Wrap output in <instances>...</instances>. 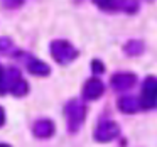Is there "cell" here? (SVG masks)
<instances>
[{
	"label": "cell",
	"instance_id": "obj_1",
	"mask_svg": "<svg viewBox=\"0 0 157 147\" xmlns=\"http://www.w3.org/2000/svg\"><path fill=\"white\" fill-rule=\"evenodd\" d=\"M49 51H51L52 59L61 66H66V64H69V63H73L79 54L78 49H76L69 41H66V39H54V41H51Z\"/></svg>",
	"mask_w": 157,
	"mask_h": 147
},
{
	"label": "cell",
	"instance_id": "obj_2",
	"mask_svg": "<svg viewBox=\"0 0 157 147\" xmlns=\"http://www.w3.org/2000/svg\"><path fill=\"white\" fill-rule=\"evenodd\" d=\"M64 115H66V122H68V130L71 133H76L85 122L86 105L78 98L69 100L64 106Z\"/></svg>",
	"mask_w": 157,
	"mask_h": 147
},
{
	"label": "cell",
	"instance_id": "obj_3",
	"mask_svg": "<svg viewBox=\"0 0 157 147\" xmlns=\"http://www.w3.org/2000/svg\"><path fill=\"white\" fill-rule=\"evenodd\" d=\"M140 105L145 110L157 108V76L150 75L144 79L140 91Z\"/></svg>",
	"mask_w": 157,
	"mask_h": 147
},
{
	"label": "cell",
	"instance_id": "obj_4",
	"mask_svg": "<svg viewBox=\"0 0 157 147\" xmlns=\"http://www.w3.org/2000/svg\"><path fill=\"white\" fill-rule=\"evenodd\" d=\"M12 56L22 59L24 61V66L27 68V71L34 76H49L51 75V68H49L48 63L37 59L36 56L29 54V52H22V51H15Z\"/></svg>",
	"mask_w": 157,
	"mask_h": 147
},
{
	"label": "cell",
	"instance_id": "obj_5",
	"mask_svg": "<svg viewBox=\"0 0 157 147\" xmlns=\"http://www.w3.org/2000/svg\"><path fill=\"white\" fill-rule=\"evenodd\" d=\"M120 135V125L113 120H101V122L96 125L95 132H93V139L96 142H112L117 137Z\"/></svg>",
	"mask_w": 157,
	"mask_h": 147
},
{
	"label": "cell",
	"instance_id": "obj_6",
	"mask_svg": "<svg viewBox=\"0 0 157 147\" xmlns=\"http://www.w3.org/2000/svg\"><path fill=\"white\" fill-rule=\"evenodd\" d=\"M105 93V85L100 78H90L86 79L85 86H83V98L86 102H95Z\"/></svg>",
	"mask_w": 157,
	"mask_h": 147
},
{
	"label": "cell",
	"instance_id": "obj_7",
	"mask_svg": "<svg viewBox=\"0 0 157 147\" xmlns=\"http://www.w3.org/2000/svg\"><path fill=\"white\" fill-rule=\"evenodd\" d=\"M137 83V76L133 73H115L110 78V85L115 91H127Z\"/></svg>",
	"mask_w": 157,
	"mask_h": 147
},
{
	"label": "cell",
	"instance_id": "obj_8",
	"mask_svg": "<svg viewBox=\"0 0 157 147\" xmlns=\"http://www.w3.org/2000/svg\"><path fill=\"white\" fill-rule=\"evenodd\" d=\"M54 132H56V125L49 118H41L37 122H34V125H32V133L37 139H49V137L54 135Z\"/></svg>",
	"mask_w": 157,
	"mask_h": 147
},
{
	"label": "cell",
	"instance_id": "obj_9",
	"mask_svg": "<svg viewBox=\"0 0 157 147\" xmlns=\"http://www.w3.org/2000/svg\"><path fill=\"white\" fill-rule=\"evenodd\" d=\"M117 106L122 113H127V115H132V113H137L142 105H140V100L135 98L132 95H127V96H122V98L117 102Z\"/></svg>",
	"mask_w": 157,
	"mask_h": 147
},
{
	"label": "cell",
	"instance_id": "obj_10",
	"mask_svg": "<svg viewBox=\"0 0 157 147\" xmlns=\"http://www.w3.org/2000/svg\"><path fill=\"white\" fill-rule=\"evenodd\" d=\"M139 10V0H113L112 12H125V14H135Z\"/></svg>",
	"mask_w": 157,
	"mask_h": 147
},
{
	"label": "cell",
	"instance_id": "obj_11",
	"mask_svg": "<svg viewBox=\"0 0 157 147\" xmlns=\"http://www.w3.org/2000/svg\"><path fill=\"white\" fill-rule=\"evenodd\" d=\"M144 49H145V44L139 39H130L123 44V52L127 56H140L144 52Z\"/></svg>",
	"mask_w": 157,
	"mask_h": 147
},
{
	"label": "cell",
	"instance_id": "obj_12",
	"mask_svg": "<svg viewBox=\"0 0 157 147\" xmlns=\"http://www.w3.org/2000/svg\"><path fill=\"white\" fill-rule=\"evenodd\" d=\"M17 51L14 46V41L7 36H2L0 37V54H14Z\"/></svg>",
	"mask_w": 157,
	"mask_h": 147
},
{
	"label": "cell",
	"instance_id": "obj_13",
	"mask_svg": "<svg viewBox=\"0 0 157 147\" xmlns=\"http://www.w3.org/2000/svg\"><path fill=\"white\" fill-rule=\"evenodd\" d=\"M10 93H12L14 96H19V98H21V96H25V95L29 93V83L25 81L24 78H22L21 81H19L17 85H15L14 88L10 90Z\"/></svg>",
	"mask_w": 157,
	"mask_h": 147
},
{
	"label": "cell",
	"instance_id": "obj_14",
	"mask_svg": "<svg viewBox=\"0 0 157 147\" xmlns=\"http://www.w3.org/2000/svg\"><path fill=\"white\" fill-rule=\"evenodd\" d=\"M93 4L96 5L98 9L105 12H112V7H113V0H93Z\"/></svg>",
	"mask_w": 157,
	"mask_h": 147
},
{
	"label": "cell",
	"instance_id": "obj_15",
	"mask_svg": "<svg viewBox=\"0 0 157 147\" xmlns=\"http://www.w3.org/2000/svg\"><path fill=\"white\" fill-rule=\"evenodd\" d=\"M91 71H93V75H95V76L103 75V73H105V64H103L100 59H93V61H91Z\"/></svg>",
	"mask_w": 157,
	"mask_h": 147
},
{
	"label": "cell",
	"instance_id": "obj_16",
	"mask_svg": "<svg viewBox=\"0 0 157 147\" xmlns=\"http://www.w3.org/2000/svg\"><path fill=\"white\" fill-rule=\"evenodd\" d=\"M4 78H5V68L0 64V96L7 93V90H5V81H4Z\"/></svg>",
	"mask_w": 157,
	"mask_h": 147
},
{
	"label": "cell",
	"instance_id": "obj_17",
	"mask_svg": "<svg viewBox=\"0 0 157 147\" xmlns=\"http://www.w3.org/2000/svg\"><path fill=\"white\" fill-rule=\"evenodd\" d=\"M7 7H19V5L24 4V0H4Z\"/></svg>",
	"mask_w": 157,
	"mask_h": 147
},
{
	"label": "cell",
	"instance_id": "obj_18",
	"mask_svg": "<svg viewBox=\"0 0 157 147\" xmlns=\"http://www.w3.org/2000/svg\"><path fill=\"white\" fill-rule=\"evenodd\" d=\"M4 123H5V110L0 106V127L4 125Z\"/></svg>",
	"mask_w": 157,
	"mask_h": 147
},
{
	"label": "cell",
	"instance_id": "obj_19",
	"mask_svg": "<svg viewBox=\"0 0 157 147\" xmlns=\"http://www.w3.org/2000/svg\"><path fill=\"white\" fill-rule=\"evenodd\" d=\"M0 147H12V145H9V144H4V142H2V144H0Z\"/></svg>",
	"mask_w": 157,
	"mask_h": 147
}]
</instances>
